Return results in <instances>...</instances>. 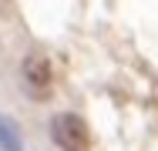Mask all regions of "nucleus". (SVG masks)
Masks as SVG:
<instances>
[{
    "mask_svg": "<svg viewBox=\"0 0 158 151\" xmlns=\"http://www.w3.org/2000/svg\"><path fill=\"white\" fill-rule=\"evenodd\" d=\"M51 138L61 151H88L91 148V131H88L84 118H77V114H57L51 121Z\"/></svg>",
    "mask_w": 158,
    "mask_h": 151,
    "instance_id": "nucleus-1",
    "label": "nucleus"
},
{
    "mask_svg": "<svg viewBox=\"0 0 158 151\" xmlns=\"http://www.w3.org/2000/svg\"><path fill=\"white\" fill-rule=\"evenodd\" d=\"M24 77H27V84H31L34 91H40V97H47L44 91L51 88V64H47V57L44 54H31V57L24 60Z\"/></svg>",
    "mask_w": 158,
    "mask_h": 151,
    "instance_id": "nucleus-2",
    "label": "nucleus"
}]
</instances>
